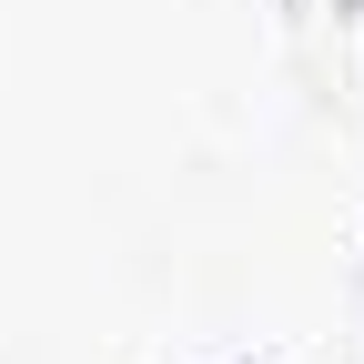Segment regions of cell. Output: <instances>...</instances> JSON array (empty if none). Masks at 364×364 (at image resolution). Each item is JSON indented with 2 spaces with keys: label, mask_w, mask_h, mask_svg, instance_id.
Instances as JSON below:
<instances>
[]
</instances>
